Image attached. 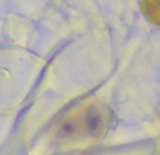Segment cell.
Masks as SVG:
<instances>
[{"instance_id": "cell-1", "label": "cell", "mask_w": 160, "mask_h": 155, "mask_svg": "<svg viewBox=\"0 0 160 155\" xmlns=\"http://www.w3.org/2000/svg\"><path fill=\"white\" fill-rule=\"evenodd\" d=\"M111 120V112L100 102H88L71 109L58 122L56 135L59 139L79 141L98 138L105 132Z\"/></svg>"}, {"instance_id": "cell-2", "label": "cell", "mask_w": 160, "mask_h": 155, "mask_svg": "<svg viewBox=\"0 0 160 155\" xmlns=\"http://www.w3.org/2000/svg\"><path fill=\"white\" fill-rule=\"evenodd\" d=\"M142 10L150 22L160 26V0H143Z\"/></svg>"}]
</instances>
